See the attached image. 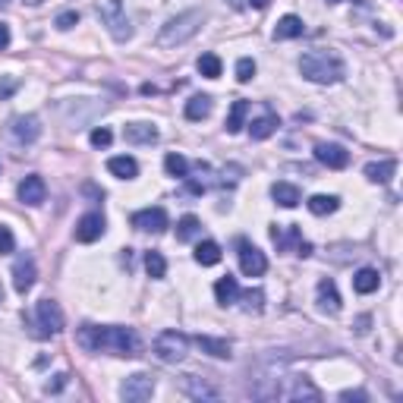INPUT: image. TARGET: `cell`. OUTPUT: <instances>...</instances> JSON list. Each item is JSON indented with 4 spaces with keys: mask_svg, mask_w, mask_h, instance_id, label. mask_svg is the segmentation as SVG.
Returning a JSON list of instances; mask_svg holds the SVG:
<instances>
[{
    "mask_svg": "<svg viewBox=\"0 0 403 403\" xmlns=\"http://www.w3.org/2000/svg\"><path fill=\"white\" fill-rule=\"evenodd\" d=\"M76 344L89 353H111V356H139V337L132 328H98V325H82L76 331Z\"/></svg>",
    "mask_w": 403,
    "mask_h": 403,
    "instance_id": "cell-1",
    "label": "cell"
},
{
    "mask_svg": "<svg viewBox=\"0 0 403 403\" xmlns=\"http://www.w3.org/2000/svg\"><path fill=\"white\" fill-rule=\"evenodd\" d=\"M299 73L309 79V82L318 85H334L344 79V63H340L337 54L328 51H309L299 57Z\"/></svg>",
    "mask_w": 403,
    "mask_h": 403,
    "instance_id": "cell-2",
    "label": "cell"
},
{
    "mask_svg": "<svg viewBox=\"0 0 403 403\" xmlns=\"http://www.w3.org/2000/svg\"><path fill=\"white\" fill-rule=\"evenodd\" d=\"M202 19H205V16H202L199 10H190V13H183V16L170 19V23H167L164 29H161L158 44H164V48H170V44H183V42H190V38L199 32Z\"/></svg>",
    "mask_w": 403,
    "mask_h": 403,
    "instance_id": "cell-3",
    "label": "cell"
},
{
    "mask_svg": "<svg viewBox=\"0 0 403 403\" xmlns=\"http://www.w3.org/2000/svg\"><path fill=\"white\" fill-rule=\"evenodd\" d=\"M63 331V312H60V306L54 299H42L35 306V321H32V334H35L38 340H48L54 334Z\"/></svg>",
    "mask_w": 403,
    "mask_h": 403,
    "instance_id": "cell-4",
    "label": "cell"
},
{
    "mask_svg": "<svg viewBox=\"0 0 403 403\" xmlns=\"http://www.w3.org/2000/svg\"><path fill=\"white\" fill-rule=\"evenodd\" d=\"M154 356L161 362H180L186 353H190V337L183 331H161L151 344Z\"/></svg>",
    "mask_w": 403,
    "mask_h": 403,
    "instance_id": "cell-5",
    "label": "cell"
},
{
    "mask_svg": "<svg viewBox=\"0 0 403 403\" xmlns=\"http://www.w3.org/2000/svg\"><path fill=\"white\" fill-rule=\"evenodd\" d=\"M98 16L104 19V25L111 29V35L117 42H126L132 35L130 19H123V4L120 0H98Z\"/></svg>",
    "mask_w": 403,
    "mask_h": 403,
    "instance_id": "cell-6",
    "label": "cell"
},
{
    "mask_svg": "<svg viewBox=\"0 0 403 403\" xmlns=\"http://www.w3.org/2000/svg\"><path fill=\"white\" fill-rule=\"evenodd\" d=\"M151 394H154V378L145 372L130 375V378L120 385V397L126 403H145V400H151Z\"/></svg>",
    "mask_w": 403,
    "mask_h": 403,
    "instance_id": "cell-7",
    "label": "cell"
},
{
    "mask_svg": "<svg viewBox=\"0 0 403 403\" xmlns=\"http://www.w3.org/2000/svg\"><path fill=\"white\" fill-rule=\"evenodd\" d=\"M240 271H243L246 278H261V274L268 271L265 252H261L259 246L246 243V240H240Z\"/></svg>",
    "mask_w": 403,
    "mask_h": 403,
    "instance_id": "cell-8",
    "label": "cell"
},
{
    "mask_svg": "<svg viewBox=\"0 0 403 403\" xmlns=\"http://www.w3.org/2000/svg\"><path fill=\"white\" fill-rule=\"evenodd\" d=\"M104 227H107V221H104V214L101 211L82 214V218L76 221V240L79 243H95V240L104 237Z\"/></svg>",
    "mask_w": 403,
    "mask_h": 403,
    "instance_id": "cell-9",
    "label": "cell"
},
{
    "mask_svg": "<svg viewBox=\"0 0 403 403\" xmlns=\"http://www.w3.org/2000/svg\"><path fill=\"white\" fill-rule=\"evenodd\" d=\"M35 278H38L35 259H32V255H19L16 265H13V287H16V293H23L25 297V293L35 287Z\"/></svg>",
    "mask_w": 403,
    "mask_h": 403,
    "instance_id": "cell-10",
    "label": "cell"
},
{
    "mask_svg": "<svg viewBox=\"0 0 403 403\" xmlns=\"http://www.w3.org/2000/svg\"><path fill=\"white\" fill-rule=\"evenodd\" d=\"M315 161L325 164V167H331V170H344V167L350 164V151H347L344 145L318 142V145H315Z\"/></svg>",
    "mask_w": 403,
    "mask_h": 403,
    "instance_id": "cell-11",
    "label": "cell"
},
{
    "mask_svg": "<svg viewBox=\"0 0 403 403\" xmlns=\"http://www.w3.org/2000/svg\"><path fill=\"white\" fill-rule=\"evenodd\" d=\"M132 227L145 233H164L167 230V211L164 208H145L132 214Z\"/></svg>",
    "mask_w": 403,
    "mask_h": 403,
    "instance_id": "cell-12",
    "label": "cell"
},
{
    "mask_svg": "<svg viewBox=\"0 0 403 403\" xmlns=\"http://www.w3.org/2000/svg\"><path fill=\"white\" fill-rule=\"evenodd\" d=\"M19 202H25V205L38 208L44 202V196H48V186H44V180L38 177V173H32V177H25L23 183H19Z\"/></svg>",
    "mask_w": 403,
    "mask_h": 403,
    "instance_id": "cell-13",
    "label": "cell"
},
{
    "mask_svg": "<svg viewBox=\"0 0 403 403\" xmlns=\"http://www.w3.org/2000/svg\"><path fill=\"white\" fill-rule=\"evenodd\" d=\"M10 132H13V139H16V142H35L38 136H42V126H38V117H16L13 120V126H10Z\"/></svg>",
    "mask_w": 403,
    "mask_h": 403,
    "instance_id": "cell-14",
    "label": "cell"
},
{
    "mask_svg": "<svg viewBox=\"0 0 403 403\" xmlns=\"http://www.w3.org/2000/svg\"><path fill=\"white\" fill-rule=\"evenodd\" d=\"M271 240H274V246L284 252V249H297L302 243V233H299L297 224H287V227L278 224V227H271Z\"/></svg>",
    "mask_w": 403,
    "mask_h": 403,
    "instance_id": "cell-15",
    "label": "cell"
},
{
    "mask_svg": "<svg viewBox=\"0 0 403 403\" xmlns=\"http://www.w3.org/2000/svg\"><path fill=\"white\" fill-rule=\"evenodd\" d=\"M183 391L190 394L192 400H218L221 397V391L214 385H208V381H202L196 378V375H186V381H183Z\"/></svg>",
    "mask_w": 403,
    "mask_h": 403,
    "instance_id": "cell-16",
    "label": "cell"
},
{
    "mask_svg": "<svg viewBox=\"0 0 403 403\" xmlns=\"http://www.w3.org/2000/svg\"><path fill=\"white\" fill-rule=\"evenodd\" d=\"M123 139L132 145H154L158 142V130L151 123H130L123 130Z\"/></svg>",
    "mask_w": 403,
    "mask_h": 403,
    "instance_id": "cell-17",
    "label": "cell"
},
{
    "mask_svg": "<svg viewBox=\"0 0 403 403\" xmlns=\"http://www.w3.org/2000/svg\"><path fill=\"white\" fill-rule=\"evenodd\" d=\"M299 35H302V19L293 16V13L280 16L278 25H274V42H290V38H299Z\"/></svg>",
    "mask_w": 403,
    "mask_h": 403,
    "instance_id": "cell-18",
    "label": "cell"
},
{
    "mask_svg": "<svg viewBox=\"0 0 403 403\" xmlns=\"http://www.w3.org/2000/svg\"><path fill=\"white\" fill-rule=\"evenodd\" d=\"M107 170L120 180H132V177H139V161L130 158V154H117V158L107 161Z\"/></svg>",
    "mask_w": 403,
    "mask_h": 403,
    "instance_id": "cell-19",
    "label": "cell"
},
{
    "mask_svg": "<svg viewBox=\"0 0 403 403\" xmlns=\"http://www.w3.org/2000/svg\"><path fill=\"white\" fill-rule=\"evenodd\" d=\"M271 199L278 202L280 208H297L299 202H302V192L293 183H284V180H280V183L271 186Z\"/></svg>",
    "mask_w": 403,
    "mask_h": 403,
    "instance_id": "cell-20",
    "label": "cell"
},
{
    "mask_svg": "<svg viewBox=\"0 0 403 403\" xmlns=\"http://www.w3.org/2000/svg\"><path fill=\"white\" fill-rule=\"evenodd\" d=\"M278 397H287V400H321V391L309 385L306 378H293V388L278 391Z\"/></svg>",
    "mask_w": 403,
    "mask_h": 403,
    "instance_id": "cell-21",
    "label": "cell"
},
{
    "mask_svg": "<svg viewBox=\"0 0 403 403\" xmlns=\"http://www.w3.org/2000/svg\"><path fill=\"white\" fill-rule=\"evenodd\" d=\"M196 344L202 347V353L214 356V359H230V340H221V337H208V334H199Z\"/></svg>",
    "mask_w": 403,
    "mask_h": 403,
    "instance_id": "cell-22",
    "label": "cell"
},
{
    "mask_svg": "<svg viewBox=\"0 0 403 403\" xmlns=\"http://www.w3.org/2000/svg\"><path fill=\"white\" fill-rule=\"evenodd\" d=\"M378 287H381V274L375 271V268H362V271L353 274V290L362 293V297H366V293H375Z\"/></svg>",
    "mask_w": 403,
    "mask_h": 403,
    "instance_id": "cell-23",
    "label": "cell"
},
{
    "mask_svg": "<svg viewBox=\"0 0 403 403\" xmlns=\"http://www.w3.org/2000/svg\"><path fill=\"white\" fill-rule=\"evenodd\" d=\"M318 306L325 309V312L337 315L340 312V297H337V287H334V280H318Z\"/></svg>",
    "mask_w": 403,
    "mask_h": 403,
    "instance_id": "cell-24",
    "label": "cell"
},
{
    "mask_svg": "<svg viewBox=\"0 0 403 403\" xmlns=\"http://www.w3.org/2000/svg\"><path fill=\"white\" fill-rule=\"evenodd\" d=\"M397 173V161H372V164H366V177L372 180V183H391V177Z\"/></svg>",
    "mask_w": 403,
    "mask_h": 403,
    "instance_id": "cell-25",
    "label": "cell"
},
{
    "mask_svg": "<svg viewBox=\"0 0 403 403\" xmlns=\"http://www.w3.org/2000/svg\"><path fill=\"white\" fill-rule=\"evenodd\" d=\"M214 297H218L221 306H233V302L240 299V284H237V278L224 274V278L214 284Z\"/></svg>",
    "mask_w": 403,
    "mask_h": 403,
    "instance_id": "cell-26",
    "label": "cell"
},
{
    "mask_svg": "<svg viewBox=\"0 0 403 403\" xmlns=\"http://www.w3.org/2000/svg\"><path fill=\"white\" fill-rule=\"evenodd\" d=\"M278 117H274V113H265V117H259V120H252L249 123V136L255 139V142H265L268 136H274V132H278Z\"/></svg>",
    "mask_w": 403,
    "mask_h": 403,
    "instance_id": "cell-27",
    "label": "cell"
},
{
    "mask_svg": "<svg viewBox=\"0 0 403 403\" xmlns=\"http://www.w3.org/2000/svg\"><path fill=\"white\" fill-rule=\"evenodd\" d=\"M306 208L315 214V218H325V214H334L340 208V199L337 196H312L306 202Z\"/></svg>",
    "mask_w": 403,
    "mask_h": 403,
    "instance_id": "cell-28",
    "label": "cell"
},
{
    "mask_svg": "<svg viewBox=\"0 0 403 403\" xmlns=\"http://www.w3.org/2000/svg\"><path fill=\"white\" fill-rule=\"evenodd\" d=\"M246 113H249V101H233V107H230V113H227V132H240L246 126Z\"/></svg>",
    "mask_w": 403,
    "mask_h": 403,
    "instance_id": "cell-29",
    "label": "cell"
},
{
    "mask_svg": "<svg viewBox=\"0 0 403 403\" xmlns=\"http://www.w3.org/2000/svg\"><path fill=\"white\" fill-rule=\"evenodd\" d=\"M221 255H224V252H221V246L214 243V240H205V243L196 246V261H199V265H205V268L208 265H218Z\"/></svg>",
    "mask_w": 403,
    "mask_h": 403,
    "instance_id": "cell-30",
    "label": "cell"
},
{
    "mask_svg": "<svg viewBox=\"0 0 403 403\" xmlns=\"http://www.w3.org/2000/svg\"><path fill=\"white\" fill-rule=\"evenodd\" d=\"M199 230H202V224H199L196 214H186V218L177 221V240H180V243H190V240H196Z\"/></svg>",
    "mask_w": 403,
    "mask_h": 403,
    "instance_id": "cell-31",
    "label": "cell"
},
{
    "mask_svg": "<svg viewBox=\"0 0 403 403\" xmlns=\"http://www.w3.org/2000/svg\"><path fill=\"white\" fill-rule=\"evenodd\" d=\"M211 113V98L208 95H196L186 101V120H205Z\"/></svg>",
    "mask_w": 403,
    "mask_h": 403,
    "instance_id": "cell-32",
    "label": "cell"
},
{
    "mask_svg": "<svg viewBox=\"0 0 403 403\" xmlns=\"http://www.w3.org/2000/svg\"><path fill=\"white\" fill-rule=\"evenodd\" d=\"M164 170L170 173V177H177V180H183V177H190V161L183 158V154H177V151H170L164 158Z\"/></svg>",
    "mask_w": 403,
    "mask_h": 403,
    "instance_id": "cell-33",
    "label": "cell"
},
{
    "mask_svg": "<svg viewBox=\"0 0 403 403\" xmlns=\"http://www.w3.org/2000/svg\"><path fill=\"white\" fill-rule=\"evenodd\" d=\"M145 271H149V278L154 280H161L167 274V259L161 255L158 249H151V252H145Z\"/></svg>",
    "mask_w": 403,
    "mask_h": 403,
    "instance_id": "cell-34",
    "label": "cell"
},
{
    "mask_svg": "<svg viewBox=\"0 0 403 403\" xmlns=\"http://www.w3.org/2000/svg\"><path fill=\"white\" fill-rule=\"evenodd\" d=\"M196 66H199V73L205 79H218L221 76V57H218V54H211V51L202 54V57L196 60Z\"/></svg>",
    "mask_w": 403,
    "mask_h": 403,
    "instance_id": "cell-35",
    "label": "cell"
},
{
    "mask_svg": "<svg viewBox=\"0 0 403 403\" xmlns=\"http://www.w3.org/2000/svg\"><path fill=\"white\" fill-rule=\"evenodd\" d=\"M240 299H243L246 312H261V306H265V293L255 287V290H240Z\"/></svg>",
    "mask_w": 403,
    "mask_h": 403,
    "instance_id": "cell-36",
    "label": "cell"
},
{
    "mask_svg": "<svg viewBox=\"0 0 403 403\" xmlns=\"http://www.w3.org/2000/svg\"><path fill=\"white\" fill-rule=\"evenodd\" d=\"M252 76H255V60L240 57L237 60V82H252Z\"/></svg>",
    "mask_w": 403,
    "mask_h": 403,
    "instance_id": "cell-37",
    "label": "cell"
},
{
    "mask_svg": "<svg viewBox=\"0 0 403 403\" xmlns=\"http://www.w3.org/2000/svg\"><path fill=\"white\" fill-rule=\"evenodd\" d=\"M54 25H57L60 32H70L73 25H79V13L76 10H63L57 19H54Z\"/></svg>",
    "mask_w": 403,
    "mask_h": 403,
    "instance_id": "cell-38",
    "label": "cell"
},
{
    "mask_svg": "<svg viewBox=\"0 0 403 403\" xmlns=\"http://www.w3.org/2000/svg\"><path fill=\"white\" fill-rule=\"evenodd\" d=\"M92 145H95V149H107V145L113 142V132L107 130V126H101V130H92Z\"/></svg>",
    "mask_w": 403,
    "mask_h": 403,
    "instance_id": "cell-39",
    "label": "cell"
},
{
    "mask_svg": "<svg viewBox=\"0 0 403 403\" xmlns=\"http://www.w3.org/2000/svg\"><path fill=\"white\" fill-rule=\"evenodd\" d=\"M16 249V237H13L10 227H0V255H10Z\"/></svg>",
    "mask_w": 403,
    "mask_h": 403,
    "instance_id": "cell-40",
    "label": "cell"
},
{
    "mask_svg": "<svg viewBox=\"0 0 403 403\" xmlns=\"http://www.w3.org/2000/svg\"><path fill=\"white\" fill-rule=\"evenodd\" d=\"M16 89H19V79L16 76H0V101H6Z\"/></svg>",
    "mask_w": 403,
    "mask_h": 403,
    "instance_id": "cell-41",
    "label": "cell"
},
{
    "mask_svg": "<svg viewBox=\"0 0 403 403\" xmlns=\"http://www.w3.org/2000/svg\"><path fill=\"white\" fill-rule=\"evenodd\" d=\"M66 378H70V375H54V381H48V388H44V391H48V394H57V391H63Z\"/></svg>",
    "mask_w": 403,
    "mask_h": 403,
    "instance_id": "cell-42",
    "label": "cell"
},
{
    "mask_svg": "<svg viewBox=\"0 0 403 403\" xmlns=\"http://www.w3.org/2000/svg\"><path fill=\"white\" fill-rule=\"evenodd\" d=\"M340 400H368V394L366 391H344Z\"/></svg>",
    "mask_w": 403,
    "mask_h": 403,
    "instance_id": "cell-43",
    "label": "cell"
},
{
    "mask_svg": "<svg viewBox=\"0 0 403 403\" xmlns=\"http://www.w3.org/2000/svg\"><path fill=\"white\" fill-rule=\"evenodd\" d=\"M10 44V25H0V51Z\"/></svg>",
    "mask_w": 403,
    "mask_h": 403,
    "instance_id": "cell-44",
    "label": "cell"
},
{
    "mask_svg": "<svg viewBox=\"0 0 403 403\" xmlns=\"http://www.w3.org/2000/svg\"><path fill=\"white\" fill-rule=\"evenodd\" d=\"M297 255H302V259H306V255H312V243H306V240H302V243L297 246Z\"/></svg>",
    "mask_w": 403,
    "mask_h": 403,
    "instance_id": "cell-45",
    "label": "cell"
},
{
    "mask_svg": "<svg viewBox=\"0 0 403 403\" xmlns=\"http://www.w3.org/2000/svg\"><path fill=\"white\" fill-rule=\"evenodd\" d=\"M249 4L255 6V10H265V6H268V4H271V0H249Z\"/></svg>",
    "mask_w": 403,
    "mask_h": 403,
    "instance_id": "cell-46",
    "label": "cell"
},
{
    "mask_svg": "<svg viewBox=\"0 0 403 403\" xmlns=\"http://www.w3.org/2000/svg\"><path fill=\"white\" fill-rule=\"evenodd\" d=\"M227 4H230L233 10H243V0H227Z\"/></svg>",
    "mask_w": 403,
    "mask_h": 403,
    "instance_id": "cell-47",
    "label": "cell"
},
{
    "mask_svg": "<svg viewBox=\"0 0 403 403\" xmlns=\"http://www.w3.org/2000/svg\"><path fill=\"white\" fill-rule=\"evenodd\" d=\"M328 4H344V0H328Z\"/></svg>",
    "mask_w": 403,
    "mask_h": 403,
    "instance_id": "cell-48",
    "label": "cell"
},
{
    "mask_svg": "<svg viewBox=\"0 0 403 403\" xmlns=\"http://www.w3.org/2000/svg\"><path fill=\"white\" fill-rule=\"evenodd\" d=\"M4 6H6V0H0V10H4Z\"/></svg>",
    "mask_w": 403,
    "mask_h": 403,
    "instance_id": "cell-49",
    "label": "cell"
},
{
    "mask_svg": "<svg viewBox=\"0 0 403 403\" xmlns=\"http://www.w3.org/2000/svg\"><path fill=\"white\" fill-rule=\"evenodd\" d=\"M0 302H4V293H0Z\"/></svg>",
    "mask_w": 403,
    "mask_h": 403,
    "instance_id": "cell-50",
    "label": "cell"
}]
</instances>
